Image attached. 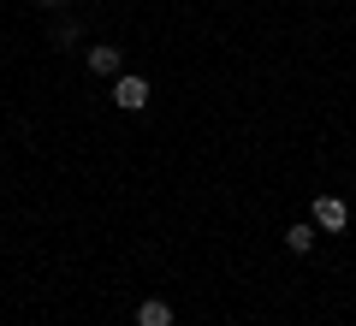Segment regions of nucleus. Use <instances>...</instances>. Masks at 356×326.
Instances as JSON below:
<instances>
[{"mask_svg":"<svg viewBox=\"0 0 356 326\" xmlns=\"http://www.w3.org/2000/svg\"><path fill=\"white\" fill-rule=\"evenodd\" d=\"M89 72L95 77H119L125 72V54H119L113 42H95V48H89Z\"/></svg>","mask_w":356,"mask_h":326,"instance_id":"obj_3","label":"nucleus"},{"mask_svg":"<svg viewBox=\"0 0 356 326\" xmlns=\"http://www.w3.org/2000/svg\"><path fill=\"white\" fill-rule=\"evenodd\" d=\"M113 101L125 107V113H143V107H149V77L119 72V77H113Z\"/></svg>","mask_w":356,"mask_h":326,"instance_id":"obj_1","label":"nucleus"},{"mask_svg":"<svg viewBox=\"0 0 356 326\" xmlns=\"http://www.w3.org/2000/svg\"><path fill=\"white\" fill-rule=\"evenodd\" d=\"M309 220H315L321 231H344V226H350V208H344V196H315Z\"/></svg>","mask_w":356,"mask_h":326,"instance_id":"obj_2","label":"nucleus"},{"mask_svg":"<svg viewBox=\"0 0 356 326\" xmlns=\"http://www.w3.org/2000/svg\"><path fill=\"white\" fill-rule=\"evenodd\" d=\"M315 238H321L315 220H297V226L285 231V250H291V255H309V250H315Z\"/></svg>","mask_w":356,"mask_h":326,"instance_id":"obj_4","label":"nucleus"},{"mask_svg":"<svg viewBox=\"0 0 356 326\" xmlns=\"http://www.w3.org/2000/svg\"><path fill=\"white\" fill-rule=\"evenodd\" d=\"M42 6H65V0H42Z\"/></svg>","mask_w":356,"mask_h":326,"instance_id":"obj_6","label":"nucleus"},{"mask_svg":"<svg viewBox=\"0 0 356 326\" xmlns=\"http://www.w3.org/2000/svg\"><path fill=\"white\" fill-rule=\"evenodd\" d=\"M137 326H172V302H161V297L137 302Z\"/></svg>","mask_w":356,"mask_h":326,"instance_id":"obj_5","label":"nucleus"}]
</instances>
